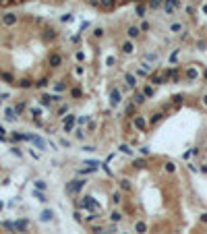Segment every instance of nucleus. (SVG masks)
<instances>
[{
	"label": "nucleus",
	"instance_id": "nucleus-4",
	"mask_svg": "<svg viewBox=\"0 0 207 234\" xmlns=\"http://www.w3.org/2000/svg\"><path fill=\"white\" fill-rule=\"evenodd\" d=\"M199 220H201V224H207V214H203V216H201Z\"/></svg>",
	"mask_w": 207,
	"mask_h": 234
},
{
	"label": "nucleus",
	"instance_id": "nucleus-3",
	"mask_svg": "<svg viewBox=\"0 0 207 234\" xmlns=\"http://www.w3.org/2000/svg\"><path fill=\"white\" fill-rule=\"evenodd\" d=\"M25 2H31V0H0V8H11V6H17V4H25ZM54 2V0H50ZM62 2V0H58Z\"/></svg>",
	"mask_w": 207,
	"mask_h": 234
},
{
	"label": "nucleus",
	"instance_id": "nucleus-2",
	"mask_svg": "<svg viewBox=\"0 0 207 234\" xmlns=\"http://www.w3.org/2000/svg\"><path fill=\"white\" fill-rule=\"evenodd\" d=\"M133 230L137 232V234H147L149 232V224L145 222V220H135V224H133Z\"/></svg>",
	"mask_w": 207,
	"mask_h": 234
},
{
	"label": "nucleus",
	"instance_id": "nucleus-1",
	"mask_svg": "<svg viewBox=\"0 0 207 234\" xmlns=\"http://www.w3.org/2000/svg\"><path fill=\"white\" fill-rule=\"evenodd\" d=\"M85 2L95 8V11H102V13H112L116 11L118 6H126V4H135L137 8L139 6H149V8H157L162 4V0H85Z\"/></svg>",
	"mask_w": 207,
	"mask_h": 234
}]
</instances>
